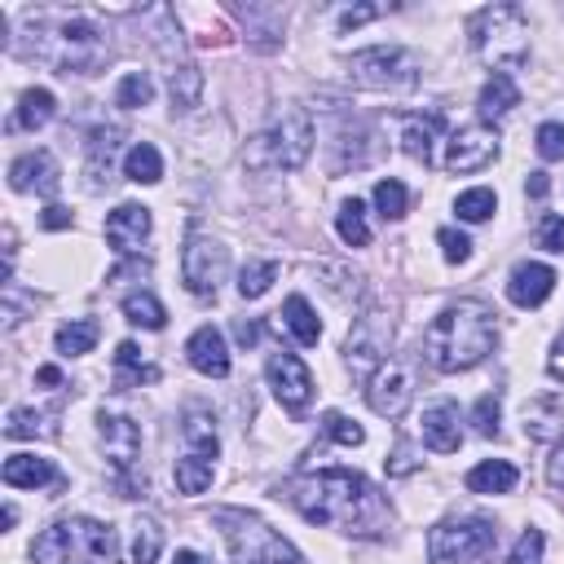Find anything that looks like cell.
<instances>
[{"instance_id":"83f0119b","label":"cell","mask_w":564,"mask_h":564,"mask_svg":"<svg viewBox=\"0 0 564 564\" xmlns=\"http://www.w3.org/2000/svg\"><path fill=\"white\" fill-rule=\"evenodd\" d=\"M53 110H57V97H53L48 88H26V93L18 97V110H13V128H26V132H35V128H44V123L53 119Z\"/></svg>"},{"instance_id":"f35d334b","label":"cell","mask_w":564,"mask_h":564,"mask_svg":"<svg viewBox=\"0 0 564 564\" xmlns=\"http://www.w3.org/2000/svg\"><path fill=\"white\" fill-rule=\"evenodd\" d=\"M198 93H203L198 66L181 62V66L172 70V106H176V110H194V106H198Z\"/></svg>"},{"instance_id":"7a4b0ae2","label":"cell","mask_w":564,"mask_h":564,"mask_svg":"<svg viewBox=\"0 0 564 564\" xmlns=\"http://www.w3.org/2000/svg\"><path fill=\"white\" fill-rule=\"evenodd\" d=\"M498 339V322L494 308L485 300H458L449 308H441L427 330H423V361L441 375H458L480 366L494 352Z\"/></svg>"},{"instance_id":"7dc6e473","label":"cell","mask_w":564,"mask_h":564,"mask_svg":"<svg viewBox=\"0 0 564 564\" xmlns=\"http://www.w3.org/2000/svg\"><path fill=\"white\" fill-rule=\"evenodd\" d=\"M436 242H441V256H445L449 264H463V260L471 256V238H467L463 229H449V225H445V229L436 234Z\"/></svg>"},{"instance_id":"4fadbf2b","label":"cell","mask_w":564,"mask_h":564,"mask_svg":"<svg viewBox=\"0 0 564 564\" xmlns=\"http://www.w3.org/2000/svg\"><path fill=\"white\" fill-rule=\"evenodd\" d=\"M498 128H489V123H467V128H458V132H449V141H445V172H458V176H467V172H480V167H489L494 159H498Z\"/></svg>"},{"instance_id":"f546056e","label":"cell","mask_w":564,"mask_h":564,"mask_svg":"<svg viewBox=\"0 0 564 564\" xmlns=\"http://www.w3.org/2000/svg\"><path fill=\"white\" fill-rule=\"evenodd\" d=\"M123 176L137 181V185H159V181H163V154H159L150 141H137V145L123 154Z\"/></svg>"},{"instance_id":"f6af8a7d","label":"cell","mask_w":564,"mask_h":564,"mask_svg":"<svg viewBox=\"0 0 564 564\" xmlns=\"http://www.w3.org/2000/svg\"><path fill=\"white\" fill-rule=\"evenodd\" d=\"M538 247L551 251V256H564V216L560 212H546L538 220Z\"/></svg>"},{"instance_id":"484cf974","label":"cell","mask_w":564,"mask_h":564,"mask_svg":"<svg viewBox=\"0 0 564 564\" xmlns=\"http://www.w3.org/2000/svg\"><path fill=\"white\" fill-rule=\"evenodd\" d=\"M511 106H520V88H516V79H511V75H489L485 88H480V101H476L480 119H502Z\"/></svg>"},{"instance_id":"8d00e7d4","label":"cell","mask_w":564,"mask_h":564,"mask_svg":"<svg viewBox=\"0 0 564 564\" xmlns=\"http://www.w3.org/2000/svg\"><path fill=\"white\" fill-rule=\"evenodd\" d=\"M273 282H278V260H251V264H242V273H238V295H242V300H260Z\"/></svg>"},{"instance_id":"f1b7e54d","label":"cell","mask_w":564,"mask_h":564,"mask_svg":"<svg viewBox=\"0 0 564 564\" xmlns=\"http://www.w3.org/2000/svg\"><path fill=\"white\" fill-rule=\"evenodd\" d=\"M97 335H101V326H97L93 317H75V322H66V326H57L53 348H57L62 357H84V352L97 348Z\"/></svg>"},{"instance_id":"681fc988","label":"cell","mask_w":564,"mask_h":564,"mask_svg":"<svg viewBox=\"0 0 564 564\" xmlns=\"http://www.w3.org/2000/svg\"><path fill=\"white\" fill-rule=\"evenodd\" d=\"M383 13V4H352V9H344L339 13V31H352V26H366L370 18H379Z\"/></svg>"},{"instance_id":"9f6ffc18","label":"cell","mask_w":564,"mask_h":564,"mask_svg":"<svg viewBox=\"0 0 564 564\" xmlns=\"http://www.w3.org/2000/svg\"><path fill=\"white\" fill-rule=\"evenodd\" d=\"M172 564H212V560H207L203 551H189V546H185V551H176V560H172Z\"/></svg>"},{"instance_id":"30bf717a","label":"cell","mask_w":564,"mask_h":564,"mask_svg":"<svg viewBox=\"0 0 564 564\" xmlns=\"http://www.w3.org/2000/svg\"><path fill=\"white\" fill-rule=\"evenodd\" d=\"M388 339H392V317H388L383 308H366V313L352 322L348 339H344V361H348V370H352L357 379H370V375L388 361Z\"/></svg>"},{"instance_id":"5bb4252c","label":"cell","mask_w":564,"mask_h":564,"mask_svg":"<svg viewBox=\"0 0 564 564\" xmlns=\"http://www.w3.org/2000/svg\"><path fill=\"white\" fill-rule=\"evenodd\" d=\"M264 375H269L273 397H278L291 414H304V410H308V401H313V375H308V366H304L295 352H273V357L264 361Z\"/></svg>"},{"instance_id":"1f68e13d","label":"cell","mask_w":564,"mask_h":564,"mask_svg":"<svg viewBox=\"0 0 564 564\" xmlns=\"http://www.w3.org/2000/svg\"><path fill=\"white\" fill-rule=\"evenodd\" d=\"M154 379H159V370H154L150 361H141V352H137L132 339H123V344L115 348V388H128V383H154Z\"/></svg>"},{"instance_id":"ba28073f","label":"cell","mask_w":564,"mask_h":564,"mask_svg":"<svg viewBox=\"0 0 564 564\" xmlns=\"http://www.w3.org/2000/svg\"><path fill=\"white\" fill-rule=\"evenodd\" d=\"M494 520L485 516H449L427 529V560L432 564H467L494 546Z\"/></svg>"},{"instance_id":"60d3db41","label":"cell","mask_w":564,"mask_h":564,"mask_svg":"<svg viewBox=\"0 0 564 564\" xmlns=\"http://www.w3.org/2000/svg\"><path fill=\"white\" fill-rule=\"evenodd\" d=\"M405 207H410L405 185H401V181H392V176H383V181L375 185V212H379L383 220H401V216H405Z\"/></svg>"},{"instance_id":"f907efd6","label":"cell","mask_w":564,"mask_h":564,"mask_svg":"<svg viewBox=\"0 0 564 564\" xmlns=\"http://www.w3.org/2000/svg\"><path fill=\"white\" fill-rule=\"evenodd\" d=\"M546 480L555 485V489H564V441L555 445V454L546 458Z\"/></svg>"},{"instance_id":"ffe728a7","label":"cell","mask_w":564,"mask_h":564,"mask_svg":"<svg viewBox=\"0 0 564 564\" xmlns=\"http://www.w3.org/2000/svg\"><path fill=\"white\" fill-rule=\"evenodd\" d=\"M419 432H423V445H427V449H436V454H454L458 441H463L458 405H454V401H432V405L423 410Z\"/></svg>"},{"instance_id":"d4e9b609","label":"cell","mask_w":564,"mask_h":564,"mask_svg":"<svg viewBox=\"0 0 564 564\" xmlns=\"http://www.w3.org/2000/svg\"><path fill=\"white\" fill-rule=\"evenodd\" d=\"M436 132H441V115H410L405 123H401V150L410 154V159H419V163H432V141H436Z\"/></svg>"},{"instance_id":"603a6c76","label":"cell","mask_w":564,"mask_h":564,"mask_svg":"<svg viewBox=\"0 0 564 564\" xmlns=\"http://www.w3.org/2000/svg\"><path fill=\"white\" fill-rule=\"evenodd\" d=\"M520 480V471L507 463V458H485L467 471V489L471 494H511Z\"/></svg>"},{"instance_id":"74e56055","label":"cell","mask_w":564,"mask_h":564,"mask_svg":"<svg viewBox=\"0 0 564 564\" xmlns=\"http://www.w3.org/2000/svg\"><path fill=\"white\" fill-rule=\"evenodd\" d=\"M159 551H163V529H159V520L141 516L132 524V564H154Z\"/></svg>"},{"instance_id":"f5cc1de1","label":"cell","mask_w":564,"mask_h":564,"mask_svg":"<svg viewBox=\"0 0 564 564\" xmlns=\"http://www.w3.org/2000/svg\"><path fill=\"white\" fill-rule=\"evenodd\" d=\"M234 335H238V344H247V348H251V344L260 339V326H256V322H238V326H234Z\"/></svg>"},{"instance_id":"11a10c76","label":"cell","mask_w":564,"mask_h":564,"mask_svg":"<svg viewBox=\"0 0 564 564\" xmlns=\"http://www.w3.org/2000/svg\"><path fill=\"white\" fill-rule=\"evenodd\" d=\"M35 379H40L44 388H57V383H62V370H57V366H40V370H35Z\"/></svg>"},{"instance_id":"4dcf8cb0","label":"cell","mask_w":564,"mask_h":564,"mask_svg":"<svg viewBox=\"0 0 564 564\" xmlns=\"http://www.w3.org/2000/svg\"><path fill=\"white\" fill-rule=\"evenodd\" d=\"M181 436H185V449H194V454H207V458H216V454H220L216 419H212L207 410H189V414L181 419Z\"/></svg>"},{"instance_id":"cb8c5ba5","label":"cell","mask_w":564,"mask_h":564,"mask_svg":"<svg viewBox=\"0 0 564 564\" xmlns=\"http://www.w3.org/2000/svg\"><path fill=\"white\" fill-rule=\"evenodd\" d=\"M282 326L295 335V344H304V348H313L317 339H322V322H317V313H313V304L304 300V295H286V304H282Z\"/></svg>"},{"instance_id":"7bdbcfd3","label":"cell","mask_w":564,"mask_h":564,"mask_svg":"<svg viewBox=\"0 0 564 564\" xmlns=\"http://www.w3.org/2000/svg\"><path fill=\"white\" fill-rule=\"evenodd\" d=\"M322 436H330V441H339V445H361L366 441V427L361 423H352L348 414H339V410H326L322 414Z\"/></svg>"},{"instance_id":"c3c4849f","label":"cell","mask_w":564,"mask_h":564,"mask_svg":"<svg viewBox=\"0 0 564 564\" xmlns=\"http://www.w3.org/2000/svg\"><path fill=\"white\" fill-rule=\"evenodd\" d=\"M538 154L546 159V163H560L564 159V123H542L538 128Z\"/></svg>"},{"instance_id":"816d5d0a","label":"cell","mask_w":564,"mask_h":564,"mask_svg":"<svg viewBox=\"0 0 564 564\" xmlns=\"http://www.w3.org/2000/svg\"><path fill=\"white\" fill-rule=\"evenodd\" d=\"M40 225H44V229H66V225H70V212H66V207H57V203H48V207H44V216H40Z\"/></svg>"},{"instance_id":"6da1fadb","label":"cell","mask_w":564,"mask_h":564,"mask_svg":"<svg viewBox=\"0 0 564 564\" xmlns=\"http://www.w3.org/2000/svg\"><path fill=\"white\" fill-rule=\"evenodd\" d=\"M304 520L352 533V538H379L392 524V507L379 494V485H370L361 471L348 467H326V471H304L291 476L278 489Z\"/></svg>"},{"instance_id":"ee69618b","label":"cell","mask_w":564,"mask_h":564,"mask_svg":"<svg viewBox=\"0 0 564 564\" xmlns=\"http://www.w3.org/2000/svg\"><path fill=\"white\" fill-rule=\"evenodd\" d=\"M498 419H502V401H498V392H485V397L471 405L476 432H480V436H498Z\"/></svg>"},{"instance_id":"9c48e42d","label":"cell","mask_w":564,"mask_h":564,"mask_svg":"<svg viewBox=\"0 0 564 564\" xmlns=\"http://www.w3.org/2000/svg\"><path fill=\"white\" fill-rule=\"evenodd\" d=\"M348 79L357 88H375V93L410 88L419 79V62L401 44H375V48H361L348 57Z\"/></svg>"},{"instance_id":"e575fe53","label":"cell","mask_w":564,"mask_h":564,"mask_svg":"<svg viewBox=\"0 0 564 564\" xmlns=\"http://www.w3.org/2000/svg\"><path fill=\"white\" fill-rule=\"evenodd\" d=\"M57 427H53V414H35V410H26V405H18V410H9V419H4V436L9 441H26V436H53Z\"/></svg>"},{"instance_id":"44dd1931","label":"cell","mask_w":564,"mask_h":564,"mask_svg":"<svg viewBox=\"0 0 564 564\" xmlns=\"http://www.w3.org/2000/svg\"><path fill=\"white\" fill-rule=\"evenodd\" d=\"M524 436L529 441H542V445L564 441V401L551 397V392L524 401Z\"/></svg>"},{"instance_id":"3957f363","label":"cell","mask_w":564,"mask_h":564,"mask_svg":"<svg viewBox=\"0 0 564 564\" xmlns=\"http://www.w3.org/2000/svg\"><path fill=\"white\" fill-rule=\"evenodd\" d=\"M22 57H35L62 75H93L110 57V44L101 26L79 13H31Z\"/></svg>"},{"instance_id":"5b68a950","label":"cell","mask_w":564,"mask_h":564,"mask_svg":"<svg viewBox=\"0 0 564 564\" xmlns=\"http://www.w3.org/2000/svg\"><path fill=\"white\" fill-rule=\"evenodd\" d=\"M313 141H317V132H313V115L304 110V106H282L273 119H269V128H260L251 141H247V154H242V163L251 167V172H291V167H300L308 154H313Z\"/></svg>"},{"instance_id":"db71d44e","label":"cell","mask_w":564,"mask_h":564,"mask_svg":"<svg viewBox=\"0 0 564 564\" xmlns=\"http://www.w3.org/2000/svg\"><path fill=\"white\" fill-rule=\"evenodd\" d=\"M546 370H551L555 379H564V339H555V348H551V361H546Z\"/></svg>"},{"instance_id":"e0dca14e","label":"cell","mask_w":564,"mask_h":564,"mask_svg":"<svg viewBox=\"0 0 564 564\" xmlns=\"http://www.w3.org/2000/svg\"><path fill=\"white\" fill-rule=\"evenodd\" d=\"M150 207L141 203H119L110 216H106V242L119 251V256H132L141 251V242L150 238Z\"/></svg>"},{"instance_id":"836d02e7","label":"cell","mask_w":564,"mask_h":564,"mask_svg":"<svg viewBox=\"0 0 564 564\" xmlns=\"http://www.w3.org/2000/svg\"><path fill=\"white\" fill-rule=\"evenodd\" d=\"M123 317H128L132 326H145V330H163V326H167V308H163L150 291L123 295Z\"/></svg>"},{"instance_id":"7402d4cb","label":"cell","mask_w":564,"mask_h":564,"mask_svg":"<svg viewBox=\"0 0 564 564\" xmlns=\"http://www.w3.org/2000/svg\"><path fill=\"white\" fill-rule=\"evenodd\" d=\"M0 476H4V485H9V489H40V485H62L57 467H53L48 458H40V454H9V458H4V467H0Z\"/></svg>"},{"instance_id":"d590c367","label":"cell","mask_w":564,"mask_h":564,"mask_svg":"<svg viewBox=\"0 0 564 564\" xmlns=\"http://www.w3.org/2000/svg\"><path fill=\"white\" fill-rule=\"evenodd\" d=\"M454 212H458V220H467V225H480V220H489V216L498 212V198H494V189H485V185H471V189H463V194L454 198Z\"/></svg>"},{"instance_id":"4316f807","label":"cell","mask_w":564,"mask_h":564,"mask_svg":"<svg viewBox=\"0 0 564 564\" xmlns=\"http://www.w3.org/2000/svg\"><path fill=\"white\" fill-rule=\"evenodd\" d=\"M172 476H176V489L194 498V494H203V489L212 485V476H216V458H207V454H194V449H185V454L176 458Z\"/></svg>"},{"instance_id":"6f0895ef","label":"cell","mask_w":564,"mask_h":564,"mask_svg":"<svg viewBox=\"0 0 564 564\" xmlns=\"http://www.w3.org/2000/svg\"><path fill=\"white\" fill-rule=\"evenodd\" d=\"M529 194H533V198H542V194H546V176H542V172H533V176H529Z\"/></svg>"},{"instance_id":"8fae6325","label":"cell","mask_w":564,"mask_h":564,"mask_svg":"<svg viewBox=\"0 0 564 564\" xmlns=\"http://www.w3.org/2000/svg\"><path fill=\"white\" fill-rule=\"evenodd\" d=\"M414 388H419V370H414V361H410V357H388V361L366 379V401H370L375 414L397 419V414L410 410Z\"/></svg>"},{"instance_id":"d6a6232c","label":"cell","mask_w":564,"mask_h":564,"mask_svg":"<svg viewBox=\"0 0 564 564\" xmlns=\"http://www.w3.org/2000/svg\"><path fill=\"white\" fill-rule=\"evenodd\" d=\"M335 234L348 242V247H366L370 242V220H366V203L361 198H344L339 212H335Z\"/></svg>"},{"instance_id":"277c9868","label":"cell","mask_w":564,"mask_h":564,"mask_svg":"<svg viewBox=\"0 0 564 564\" xmlns=\"http://www.w3.org/2000/svg\"><path fill=\"white\" fill-rule=\"evenodd\" d=\"M31 560L35 564H115L119 560V538L101 520L70 516V520L48 524L31 542Z\"/></svg>"},{"instance_id":"8992f818","label":"cell","mask_w":564,"mask_h":564,"mask_svg":"<svg viewBox=\"0 0 564 564\" xmlns=\"http://www.w3.org/2000/svg\"><path fill=\"white\" fill-rule=\"evenodd\" d=\"M467 40L494 66V75H507L529 57V18L516 4H485L467 18Z\"/></svg>"},{"instance_id":"b9f144b4","label":"cell","mask_w":564,"mask_h":564,"mask_svg":"<svg viewBox=\"0 0 564 564\" xmlns=\"http://www.w3.org/2000/svg\"><path fill=\"white\" fill-rule=\"evenodd\" d=\"M150 97H154V84H150V75H145V70H128V75L119 79V88H115V101H119L123 110L150 106Z\"/></svg>"},{"instance_id":"9a60e30c","label":"cell","mask_w":564,"mask_h":564,"mask_svg":"<svg viewBox=\"0 0 564 564\" xmlns=\"http://www.w3.org/2000/svg\"><path fill=\"white\" fill-rule=\"evenodd\" d=\"M97 436H101V449H106L110 467L119 476H128L137 467V458H141V427L128 414H106L101 410L97 414Z\"/></svg>"},{"instance_id":"d6986e66","label":"cell","mask_w":564,"mask_h":564,"mask_svg":"<svg viewBox=\"0 0 564 564\" xmlns=\"http://www.w3.org/2000/svg\"><path fill=\"white\" fill-rule=\"evenodd\" d=\"M185 357L207 379H225L229 375V344H225V335L216 326H198L189 335V344H185Z\"/></svg>"},{"instance_id":"bcb514c9","label":"cell","mask_w":564,"mask_h":564,"mask_svg":"<svg viewBox=\"0 0 564 564\" xmlns=\"http://www.w3.org/2000/svg\"><path fill=\"white\" fill-rule=\"evenodd\" d=\"M542 546H546L542 529H524V533L516 538V546H511V560H507V564H542Z\"/></svg>"},{"instance_id":"52a82bcc","label":"cell","mask_w":564,"mask_h":564,"mask_svg":"<svg viewBox=\"0 0 564 564\" xmlns=\"http://www.w3.org/2000/svg\"><path fill=\"white\" fill-rule=\"evenodd\" d=\"M216 524H220V533L229 542L234 564H304L300 551L282 533H273L260 516H247V511H229L225 507V511H216Z\"/></svg>"},{"instance_id":"7c38bea8","label":"cell","mask_w":564,"mask_h":564,"mask_svg":"<svg viewBox=\"0 0 564 564\" xmlns=\"http://www.w3.org/2000/svg\"><path fill=\"white\" fill-rule=\"evenodd\" d=\"M225 273H229V251L207 234H189V242L181 251V278L189 286V295H216Z\"/></svg>"},{"instance_id":"2e32d148","label":"cell","mask_w":564,"mask_h":564,"mask_svg":"<svg viewBox=\"0 0 564 564\" xmlns=\"http://www.w3.org/2000/svg\"><path fill=\"white\" fill-rule=\"evenodd\" d=\"M57 159L48 154V150H26V154H18L13 163H9V185L18 189V194H57Z\"/></svg>"},{"instance_id":"ac0fdd59","label":"cell","mask_w":564,"mask_h":564,"mask_svg":"<svg viewBox=\"0 0 564 564\" xmlns=\"http://www.w3.org/2000/svg\"><path fill=\"white\" fill-rule=\"evenodd\" d=\"M551 291H555V269L542 260H520L507 278V300L520 308H538Z\"/></svg>"},{"instance_id":"ab89813d","label":"cell","mask_w":564,"mask_h":564,"mask_svg":"<svg viewBox=\"0 0 564 564\" xmlns=\"http://www.w3.org/2000/svg\"><path fill=\"white\" fill-rule=\"evenodd\" d=\"M115 141H119V128H97L93 132V141H88V176H93V185H101V172H110Z\"/></svg>"}]
</instances>
